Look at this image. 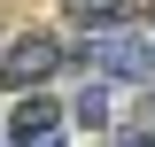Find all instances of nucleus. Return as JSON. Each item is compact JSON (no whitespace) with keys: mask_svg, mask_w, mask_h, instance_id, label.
Wrapping results in <instances>:
<instances>
[{"mask_svg":"<svg viewBox=\"0 0 155 147\" xmlns=\"http://www.w3.org/2000/svg\"><path fill=\"white\" fill-rule=\"evenodd\" d=\"M54 124H62V109L47 101V93H23V101H16V116H8V132H16L23 147H39V139H54Z\"/></svg>","mask_w":155,"mask_h":147,"instance_id":"7ed1b4c3","label":"nucleus"},{"mask_svg":"<svg viewBox=\"0 0 155 147\" xmlns=\"http://www.w3.org/2000/svg\"><path fill=\"white\" fill-rule=\"evenodd\" d=\"M85 70L109 77V85H155V39L140 31V23L85 31Z\"/></svg>","mask_w":155,"mask_h":147,"instance_id":"f257e3e1","label":"nucleus"},{"mask_svg":"<svg viewBox=\"0 0 155 147\" xmlns=\"http://www.w3.org/2000/svg\"><path fill=\"white\" fill-rule=\"evenodd\" d=\"M140 0H70V23L78 31H109V23H124Z\"/></svg>","mask_w":155,"mask_h":147,"instance_id":"20e7f679","label":"nucleus"},{"mask_svg":"<svg viewBox=\"0 0 155 147\" xmlns=\"http://www.w3.org/2000/svg\"><path fill=\"white\" fill-rule=\"evenodd\" d=\"M39 147H54V139H39Z\"/></svg>","mask_w":155,"mask_h":147,"instance_id":"0eeeda50","label":"nucleus"},{"mask_svg":"<svg viewBox=\"0 0 155 147\" xmlns=\"http://www.w3.org/2000/svg\"><path fill=\"white\" fill-rule=\"evenodd\" d=\"M85 77H93V70H85ZM70 116H78V124H109V77H93V85H78V101H70Z\"/></svg>","mask_w":155,"mask_h":147,"instance_id":"39448f33","label":"nucleus"},{"mask_svg":"<svg viewBox=\"0 0 155 147\" xmlns=\"http://www.w3.org/2000/svg\"><path fill=\"white\" fill-rule=\"evenodd\" d=\"M124 147H155V124H147V132H132V139H124Z\"/></svg>","mask_w":155,"mask_h":147,"instance_id":"423d86ee","label":"nucleus"},{"mask_svg":"<svg viewBox=\"0 0 155 147\" xmlns=\"http://www.w3.org/2000/svg\"><path fill=\"white\" fill-rule=\"evenodd\" d=\"M54 70H62V39L54 31H23L16 47L0 54V85H16V93H39Z\"/></svg>","mask_w":155,"mask_h":147,"instance_id":"f03ea898","label":"nucleus"}]
</instances>
